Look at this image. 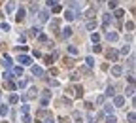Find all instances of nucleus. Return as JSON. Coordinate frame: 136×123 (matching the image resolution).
<instances>
[{"instance_id": "obj_1", "label": "nucleus", "mask_w": 136, "mask_h": 123, "mask_svg": "<svg viewBox=\"0 0 136 123\" xmlns=\"http://www.w3.org/2000/svg\"><path fill=\"white\" fill-rule=\"evenodd\" d=\"M117 38H119L117 32H106V40H108V42H115Z\"/></svg>"}, {"instance_id": "obj_2", "label": "nucleus", "mask_w": 136, "mask_h": 123, "mask_svg": "<svg viewBox=\"0 0 136 123\" xmlns=\"http://www.w3.org/2000/svg\"><path fill=\"white\" fill-rule=\"evenodd\" d=\"M19 63H21V65H30L32 59L28 57V55H19Z\"/></svg>"}, {"instance_id": "obj_3", "label": "nucleus", "mask_w": 136, "mask_h": 123, "mask_svg": "<svg viewBox=\"0 0 136 123\" xmlns=\"http://www.w3.org/2000/svg\"><path fill=\"white\" fill-rule=\"evenodd\" d=\"M55 57H57V53H53V55H46V57H43V63H46V65H53Z\"/></svg>"}, {"instance_id": "obj_4", "label": "nucleus", "mask_w": 136, "mask_h": 123, "mask_svg": "<svg viewBox=\"0 0 136 123\" xmlns=\"http://www.w3.org/2000/svg\"><path fill=\"white\" fill-rule=\"evenodd\" d=\"M121 74H123V68H121V66H114V68H111V76L119 78Z\"/></svg>"}, {"instance_id": "obj_5", "label": "nucleus", "mask_w": 136, "mask_h": 123, "mask_svg": "<svg viewBox=\"0 0 136 123\" xmlns=\"http://www.w3.org/2000/svg\"><path fill=\"white\" fill-rule=\"evenodd\" d=\"M64 19H66V21H74V19H76V13L70 12V9H66V12H64Z\"/></svg>"}, {"instance_id": "obj_6", "label": "nucleus", "mask_w": 136, "mask_h": 123, "mask_svg": "<svg viewBox=\"0 0 136 123\" xmlns=\"http://www.w3.org/2000/svg\"><path fill=\"white\" fill-rule=\"evenodd\" d=\"M123 104H125V98H123V97H115V98H114V106L121 108Z\"/></svg>"}, {"instance_id": "obj_7", "label": "nucleus", "mask_w": 136, "mask_h": 123, "mask_svg": "<svg viewBox=\"0 0 136 123\" xmlns=\"http://www.w3.org/2000/svg\"><path fill=\"white\" fill-rule=\"evenodd\" d=\"M32 74H34V76H38V78H40V76H42V74H43V70H42V68H40V66H36V65H32Z\"/></svg>"}, {"instance_id": "obj_8", "label": "nucleus", "mask_w": 136, "mask_h": 123, "mask_svg": "<svg viewBox=\"0 0 136 123\" xmlns=\"http://www.w3.org/2000/svg\"><path fill=\"white\" fill-rule=\"evenodd\" d=\"M25 13H27V12H25V9H23V8H21V9H19V12H17V15H15V19H17L19 23H21L23 19H25Z\"/></svg>"}, {"instance_id": "obj_9", "label": "nucleus", "mask_w": 136, "mask_h": 123, "mask_svg": "<svg viewBox=\"0 0 136 123\" xmlns=\"http://www.w3.org/2000/svg\"><path fill=\"white\" fill-rule=\"evenodd\" d=\"M13 9H15V2H8V4H6V12H8V13H12Z\"/></svg>"}, {"instance_id": "obj_10", "label": "nucleus", "mask_w": 136, "mask_h": 123, "mask_svg": "<svg viewBox=\"0 0 136 123\" xmlns=\"http://www.w3.org/2000/svg\"><path fill=\"white\" fill-rule=\"evenodd\" d=\"M106 123H117V117H115L114 114H108V117H106Z\"/></svg>"}, {"instance_id": "obj_11", "label": "nucleus", "mask_w": 136, "mask_h": 123, "mask_svg": "<svg viewBox=\"0 0 136 123\" xmlns=\"http://www.w3.org/2000/svg\"><path fill=\"white\" fill-rule=\"evenodd\" d=\"M8 112H9V108H8L6 104L0 106V116H8Z\"/></svg>"}, {"instance_id": "obj_12", "label": "nucleus", "mask_w": 136, "mask_h": 123, "mask_svg": "<svg viewBox=\"0 0 136 123\" xmlns=\"http://www.w3.org/2000/svg\"><path fill=\"white\" fill-rule=\"evenodd\" d=\"M85 27H87V30H95V28H96V21H89Z\"/></svg>"}, {"instance_id": "obj_13", "label": "nucleus", "mask_w": 136, "mask_h": 123, "mask_svg": "<svg viewBox=\"0 0 136 123\" xmlns=\"http://www.w3.org/2000/svg\"><path fill=\"white\" fill-rule=\"evenodd\" d=\"M108 59L110 61H117V51H108Z\"/></svg>"}, {"instance_id": "obj_14", "label": "nucleus", "mask_w": 136, "mask_h": 123, "mask_svg": "<svg viewBox=\"0 0 136 123\" xmlns=\"http://www.w3.org/2000/svg\"><path fill=\"white\" fill-rule=\"evenodd\" d=\"M4 66H12V57H9V55H4Z\"/></svg>"}, {"instance_id": "obj_15", "label": "nucleus", "mask_w": 136, "mask_h": 123, "mask_svg": "<svg viewBox=\"0 0 136 123\" xmlns=\"http://www.w3.org/2000/svg\"><path fill=\"white\" fill-rule=\"evenodd\" d=\"M102 21H104V25L108 27V25H110V21H111V15H110V13H104V17H102Z\"/></svg>"}, {"instance_id": "obj_16", "label": "nucleus", "mask_w": 136, "mask_h": 123, "mask_svg": "<svg viewBox=\"0 0 136 123\" xmlns=\"http://www.w3.org/2000/svg\"><path fill=\"white\" fill-rule=\"evenodd\" d=\"M13 74L21 78V76H23V66H15V68H13Z\"/></svg>"}, {"instance_id": "obj_17", "label": "nucleus", "mask_w": 136, "mask_h": 123, "mask_svg": "<svg viewBox=\"0 0 136 123\" xmlns=\"http://www.w3.org/2000/svg\"><path fill=\"white\" fill-rule=\"evenodd\" d=\"M36 93H38L36 87H30V91H28V98H34V97H36Z\"/></svg>"}, {"instance_id": "obj_18", "label": "nucleus", "mask_w": 136, "mask_h": 123, "mask_svg": "<svg viewBox=\"0 0 136 123\" xmlns=\"http://www.w3.org/2000/svg\"><path fill=\"white\" fill-rule=\"evenodd\" d=\"M70 34H72V28H70V27H66L64 30H62V36H64V38H68Z\"/></svg>"}, {"instance_id": "obj_19", "label": "nucleus", "mask_w": 136, "mask_h": 123, "mask_svg": "<svg viewBox=\"0 0 136 123\" xmlns=\"http://www.w3.org/2000/svg\"><path fill=\"white\" fill-rule=\"evenodd\" d=\"M114 15L117 17V19H121V17L125 15V12H123V9H115V13H114Z\"/></svg>"}, {"instance_id": "obj_20", "label": "nucleus", "mask_w": 136, "mask_h": 123, "mask_svg": "<svg viewBox=\"0 0 136 123\" xmlns=\"http://www.w3.org/2000/svg\"><path fill=\"white\" fill-rule=\"evenodd\" d=\"M6 87L8 89H15V83H13L12 80H6Z\"/></svg>"}, {"instance_id": "obj_21", "label": "nucleus", "mask_w": 136, "mask_h": 123, "mask_svg": "<svg viewBox=\"0 0 136 123\" xmlns=\"http://www.w3.org/2000/svg\"><path fill=\"white\" fill-rule=\"evenodd\" d=\"M9 102H12V104L19 102V97H17V95H9Z\"/></svg>"}, {"instance_id": "obj_22", "label": "nucleus", "mask_w": 136, "mask_h": 123, "mask_svg": "<svg viewBox=\"0 0 136 123\" xmlns=\"http://www.w3.org/2000/svg\"><path fill=\"white\" fill-rule=\"evenodd\" d=\"M106 95H108V97H114V95H115V89H114V87H108V91H106Z\"/></svg>"}, {"instance_id": "obj_23", "label": "nucleus", "mask_w": 136, "mask_h": 123, "mask_svg": "<svg viewBox=\"0 0 136 123\" xmlns=\"http://www.w3.org/2000/svg\"><path fill=\"white\" fill-rule=\"evenodd\" d=\"M47 17H49L47 12H40V19H42V21H47Z\"/></svg>"}, {"instance_id": "obj_24", "label": "nucleus", "mask_w": 136, "mask_h": 123, "mask_svg": "<svg viewBox=\"0 0 136 123\" xmlns=\"http://www.w3.org/2000/svg\"><path fill=\"white\" fill-rule=\"evenodd\" d=\"M85 61H87V66H93V65H95V59H93V57H87Z\"/></svg>"}, {"instance_id": "obj_25", "label": "nucleus", "mask_w": 136, "mask_h": 123, "mask_svg": "<svg viewBox=\"0 0 136 123\" xmlns=\"http://www.w3.org/2000/svg\"><path fill=\"white\" fill-rule=\"evenodd\" d=\"M125 28H127V30H132V28H134V23H132V21H129L127 25H125Z\"/></svg>"}, {"instance_id": "obj_26", "label": "nucleus", "mask_w": 136, "mask_h": 123, "mask_svg": "<svg viewBox=\"0 0 136 123\" xmlns=\"http://www.w3.org/2000/svg\"><path fill=\"white\" fill-rule=\"evenodd\" d=\"M28 110H30L28 104H23V106H21V112H23V114H28Z\"/></svg>"}, {"instance_id": "obj_27", "label": "nucleus", "mask_w": 136, "mask_h": 123, "mask_svg": "<svg viewBox=\"0 0 136 123\" xmlns=\"http://www.w3.org/2000/svg\"><path fill=\"white\" fill-rule=\"evenodd\" d=\"M77 78H80V74H76V72H72V74H70V80H72V81H76Z\"/></svg>"}, {"instance_id": "obj_28", "label": "nucleus", "mask_w": 136, "mask_h": 123, "mask_svg": "<svg viewBox=\"0 0 136 123\" xmlns=\"http://www.w3.org/2000/svg\"><path fill=\"white\" fill-rule=\"evenodd\" d=\"M38 42H47V36L46 34H40V36H38Z\"/></svg>"}, {"instance_id": "obj_29", "label": "nucleus", "mask_w": 136, "mask_h": 123, "mask_svg": "<svg viewBox=\"0 0 136 123\" xmlns=\"http://www.w3.org/2000/svg\"><path fill=\"white\" fill-rule=\"evenodd\" d=\"M91 40H93L95 44H98V40H100V36H98V34H93V36H91Z\"/></svg>"}, {"instance_id": "obj_30", "label": "nucleus", "mask_w": 136, "mask_h": 123, "mask_svg": "<svg viewBox=\"0 0 136 123\" xmlns=\"http://www.w3.org/2000/svg\"><path fill=\"white\" fill-rule=\"evenodd\" d=\"M136 119H134V112H130V114H129V123H134Z\"/></svg>"}, {"instance_id": "obj_31", "label": "nucleus", "mask_w": 136, "mask_h": 123, "mask_svg": "<svg viewBox=\"0 0 136 123\" xmlns=\"http://www.w3.org/2000/svg\"><path fill=\"white\" fill-rule=\"evenodd\" d=\"M93 15H95L93 9H87V12H85V17H93Z\"/></svg>"}, {"instance_id": "obj_32", "label": "nucleus", "mask_w": 136, "mask_h": 123, "mask_svg": "<svg viewBox=\"0 0 136 123\" xmlns=\"http://www.w3.org/2000/svg\"><path fill=\"white\" fill-rule=\"evenodd\" d=\"M0 27H2V30H6V32L9 30V25H8V23H2V25H0Z\"/></svg>"}, {"instance_id": "obj_33", "label": "nucleus", "mask_w": 136, "mask_h": 123, "mask_svg": "<svg viewBox=\"0 0 136 123\" xmlns=\"http://www.w3.org/2000/svg\"><path fill=\"white\" fill-rule=\"evenodd\" d=\"M68 51H70V53H72V55H76V53H77V49H76L74 46H70V47H68Z\"/></svg>"}, {"instance_id": "obj_34", "label": "nucleus", "mask_w": 136, "mask_h": 123, "mask_svg": "<svg viewBox=\"0 0 136 123\" xmlns=\"http://www.w3.org/2000/svg\"><path fill=\"white\" fill-rule=\"evenodd\" d=\"M108 6H110V8H115V6H117V2H115V0H110Z\"/></svg>"}, {"instance_id": "obj_35", "label": "nucleus", "mask_w": 136, "mask_h": 123, "mask_svg": "<svg viewBox=\"0 0 136 123\" xmlns=\"http://www.w3.org/2000/svg\"><path fill=\"white\" fill-rule=\"evenodd\" d=\"M125 93H127V95H132V93H134V87H132V85H130V87H129V89H127V91H125Z\"/></svg>"}, {"instance_id": "obj_36", "label": "nucleus", "mask_w": 136, "mask_h": 123, "mask_svg": "<svg viewBox=\"0 0 136 123\" xmlns=\"http://www.w3.org/2000/svg\"><path fill=\"white\" fill-rule=\"evenodd\" d=\"M57 4V0H47V6H55Z\"/></svg>"}, {"instance_id": "obj_37", "label": "nucleus", "mask_w": 136, "mask_h": 123, "mask_svg": "<svg viewBox=\"0 0 136 123\" xmlns=\"http://www.w3.org/2000/svg\"><path fill=\"white\" fill-rule=\"evenodd\" d=\"M46 123H55V119H53V117L49 116V117H47V119H46Z\"/></svg>"}, {"instance_id": "obj_38", "label": "nucleus", "mask_w": 136, "mask_h": 123, "mask_svg": "<svg viewBox=\"0 0 136 123\" xmlns=\"http://www.w3.org/2000/svg\"><path fill=\"white\" fill-rule=\"evenodd\" d=\"M36 123H40V121H36Z\"/></svg>"}]
</instances>
